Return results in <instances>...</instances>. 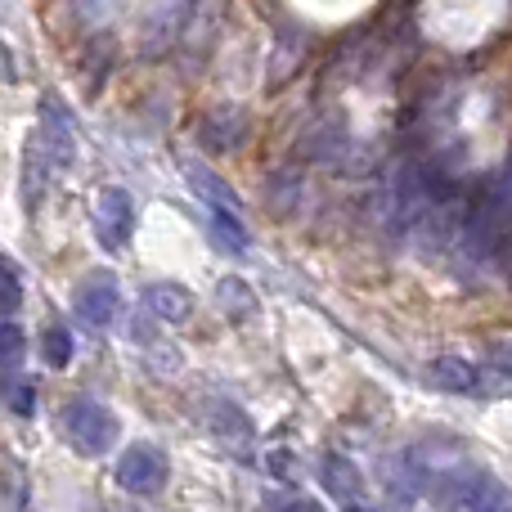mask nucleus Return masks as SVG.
Returning <instances> with one entry per match:
<instances>
[{
    "label": "nucleus",
    "mask_w": 512,
    "mask_h": 512,
    "mask_svg": "<svg viewBox=\"0 0 512 512\" xmlns=\"http://www.w3.org/2000/svg\"><path fill=\"white\" fill-rule=\"evenodd\" d=\"M463 243L477 261H495L504 265L508 248V171L495 176V194H481L472 203L468 221H463Z\"/></svg>",
    "instance_id": "nucleus-1"
},
{
    "label": "nucleus",
    "mask_w": 512,
    "mask_h": 512,
    "mask_svg": "<svg viewBox=\"0 0 512 512\" xmlns=\"http://www.w3.org/2000/svg\"><path fill=\"white\" fill-rule=\"evenodd\" d=\"M63 432L81 454H108L117 445V418L108 405L90 396H77L63 405Z\"/></svg>",
    "instance_id": "nucleus-2"
},
{
    "label": "nucleus",
    "mask_w": 512,
    "mask_h": 512,
    "mask_svg": "<svg viewBox=\"0 0 512 512\" xmlns=\"http://www.w3.org/2000/svg\"><path fill=\"white\" fill-rule=\"evenodd\" d=\"M41 158L50 162V171H68L77 162V131H72V117L63 108L59 95H45L41 99V131L32 135Z\"/></svg>",
    "instance_id": "nucleus-3"
},
{
    "label": "nucleus",
    "mask_w": 512,
    "mask_h": 512,
    "mask_svg": "<svg viewBox=\"0 0 512 512\" xmlns=\"http://www.w3.org/2000/svg\"><path fill=\"white\" fill-rule=\"evenodd\" d=\"M427 486H441L436 499L450 508H504L508 504L499 481L486 477V472H477V468H459V472H450V477L427 481Z\"/></svg>",
    "instance_id": "nucleus-4"
},
{
    "label": "nucleus",
    "mask_w": 512,
    "mask_h": 512,
    "mask_svg": "<svg viewBox=\"0 0 512 512\" xmlns=\"http://www.w3.org/2000/svg\"><path fill=\"white\" fill-rule=\"evenodd\" d=\"M194 9H198V0H153L149 14H144L140 50L149 54V59H158L162 50H171V45H176V36L189 27Z\"/></svg>",
    "instance_id": "nucleus-5"
},
{
    "label": "nucleus",
    "mask_w": 512,
    "mask_h": 512,
    "mask_svg": "<svg viewBox=\"0 0 512 512\" xmlns=\"http://www.w3.org/2000/svg\"><path fill=\"white\" fill-rule=\"evenodd\" d=\"M72 310H77V319L86 328H108L117 319V310H122V288H117V279L108 270L81 279L77 292H72Z\"/></svg>",
    "instance_id": "nucleus-6"
},
{
    "label": "nucleus",
    "mask_w": 512,
    "mask_h": 512,
    "mask_svg": "<svg viewBox=\"0 0 512 512\" xmlns=\"http://www.w3.org/2000/svg\"><path fill=\"white\" fill-rule=\"evenodd\" d=\"M167 472V454L158 445H131L117 459V486L131 490V495H158L167 486Z\"/></svg>",
    "instance_id": "nucleus-7"
},
{
    "label": "nucleus",
    "mask_w": 512,
    "mask_h": 512,
    "mask_svg": "<svg viewBox=\"0 0 512 512\" xmlns=\"http://www.w3.org/2000/svg\"><path fill=\"white\" fill-rule=\"evenodd\" d=\"M95 230L108 252H122L135 234V203L126 189H104L95 203Z\"/></svg>",
    "instance_id": "nucleus-8"
},
{
    "label": "nucleus",
    "mask_w": 512,
    "mask_h": 512,
    "mask_svg": "<svg viewBox=\"0 0 512 512\" xmlns=\"http://www.w3.org/2000/svg\"><path fill=\"white\" fill-rule=\"evenodd\" d=\"M319 477H324L328 495H333L337 504L364 508V477L351 459H342V454H324V459H319Z\"/></svg>",
    "instance_id": "nucleus-9"
},
{
    "label": "nucleus",
    "mask_w": 512,
    "mask_h": 512,
    "mask_svg": "<svg viewBox=\"0 0 512 512\" xmlns=\"http://www.w3.org/2000/svg\"><path fill=\"white\" fill-rule=\"evenodd\" d=\"M144 306H149V315H158L162 324H185V319L194 315V297H189V288H180V283H149V288H144Z\"/></svg>",
    "instance_id": "nucleus-10"
},
{
    "label": "nucleus",
    "mask_w": 512,
    "mask_h": 512,
    "mask_svg": "<svg viewBox=\"0 0 512 512\" xmlns=\"http://www.w3.org/2000/svg\"><path fill=\"white\" fill-rule=\"evenodd\" d=\"M486 373L477 369V364H468V360H459V355H454V360H436L432 364V382L441 391H459V396H477L481 387H486Z\"/></svg>",
    "instance_id": "nucleus-11"
},
{
    "label": "nucleus",
    "mask_w": 512,
    "mask_h": 512,
    "mask_svg": "<svg viewBox=\"0 0 512 512\" xmlns=\"http://www.w3.org/2000/svg\"><path fill=\"white\" fill-rule=\"evenodd\" d=\"M185 176H189V185H194V194L203 198L207 207H230V212H239V194H234L230 185H225L216 171H207L203 162H189L185 167Z\"/></svg>",
    "instance_id": "nucleus-12"
},
{
    "label": "nucleus",
    "mask_w": 512,
    "mask_h": 512,
    "mask_svg": "<svg viewBox=\"0 0 512 512\" xmlns=\"http://www.w3.org/2000/svg\"><path fill=\"white\" fill-rule=\"evenodd\" d=\"M207 423L216 427V436H221L225 445H248L252 441V418L243 414L234 400H212V414H207Z\"/></svg>",
    "instance_id": "nucleus-13"
},
{
    "label": "nucleus",
    "mask_w": 512,
    "mask_h": 512,
    "mask_svg": "<svg viewBox=\"0 0 512 512\" xmlns=\"http://www.w3.org/2000/svg\"><path fill=\"white\" fill-rule=\"evenodd\" d=\"M212 212V230H216V243H221L225 252H234V256H243L248 252V225L239 221V212H230V207H207Z\"/></svg>",
    "instance_id": "nucleus-14"
},
{
    "label": "nucleus",
    "mask_w": 512,
    "mask_h": 512,
    "mask_svg": "<svg viewBox=\"0 0 512 512\" xmlns=\"http://www.w3.org/2000/svg\"><path fill=\"white\" fill-rule=\"evenodd\" d=\"M45 171H50V162L41 158L36 140H27V153H23V203H27V212H36V207H41V194H45Z\"/></svg>",
    "instance_id": "nucleus-15"
},
{
    "label": "nucleus",
    "mask_w": 512,
    "mask_h": 512,
    "mask_svg": "<svg viewBox=\"0 0 512 512\" xmlns=\"http://www.w3.org/2000/svg\"><path fill=\"white\" fill-rule=\"evenodd\" d=\"M216 301H221V310H225L230 319H252V315H256V297H252V288H248L243 279H234V274H230V279L216 283Z\"/></svg>",
    "instance_id": "nucleus-16"
},
{
    "label": "nucleus",
    "mask_w": 512,
    "mask_h": 512,
    "mask_svg": "<svg viewBox=\"0 0 512 512\" xmlns=\"http://www.w3.org/2000/svg\"><path fill=\"white\" fill-rule=\"evenodd\" d=\"M18 306H23V270H18V261H9L0 252V319L18 315Z\"/></svg>",
    "instance_id": "nucleus-17"
},
{
    "label": "nucleus",
    "mask_w": 512,
    "mask_h": 512,
    "mask_svg": "<svg viewBox=\"0 0 512 512\" xmlns=\"http://www.w3.org/2000/svg\"><path fill=\"white\" fill-rule=\"evenodd\" d=\"M23 328L9 324V319H0V369H18L23 364Z\"/></svg>",
    "instance_id": "nucleus-18"
},
{
    "label": "nucleus",
    "mask_w": 512,
    "mask_h": 512,
    "mask_svg": "<svg viewBox=\"0 0 512 512\" xmlns=\"http://www.w3.org/2000/svg\"><path fill=\"white\" fill-rule=\"evenodd\" d=\"M45 360H50L54 369H63V364L72 360V337H68V328H59V324L45 328Z\"/></svg>",
    "instance_id": "nucleus-19"
},
{
    "label": "nucleus",
    "mask_w": 512,
    "mask_h": 512,
    "mask_svg": "<svg viewBox=\"0 0 512 512\" xmlns=\"http://www.w3.org/2000/svg\"><path fill=\"white\" fill-rule=\"evenodd\" d=\"M9 405H14L18 414H32V387H18L14 396H9Z\"/></svg>",
    "instance_id": "nucleus-20"
}]
</instances>
